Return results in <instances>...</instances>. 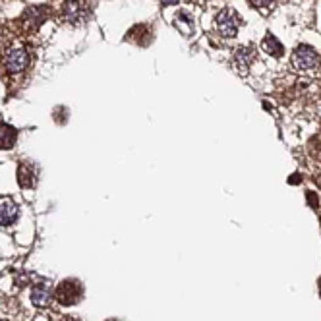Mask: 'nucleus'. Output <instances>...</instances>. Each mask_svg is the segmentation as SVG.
Here are the masks:
<instances>
[{"label": "nucleus", "instance_id": "obj_1", "mask_svg": "<svg viewBox=\"0 0 321 321\" xmlns=\"http://www.w3.org/2000/svg\"><path fill=\"white\" fill-rule=\"evenodd\" d=\"M54 298L62 304V306H74L83 298V287L80 281L76 279H66L62 281L56 290H54Z\"/></svg>", "mask_w": 321, "mask_h": 321}, {"label": "nucleus", "instance_id": "obj_2", "mask_svg": "<svg viewBox=\"0 0 321 321\" xmlns=\"http://www.w3.org/2000/svg\"><path fill=\"white\" fill-rule=\"evenodd\" d=\"M320 64L321 56L316 52V48H312L310 45H300V47L294 48V52H292V66L296 70L308 72V70L320 68Z\"/></svg>", "mask_w": 321, "mask_h": 321}, {"label": "nucleus", "instance_id": "obj_3", "mask_svg": "<svg viewBox=\"0 0 321 321\" xmlns=\"http://www.w3.org/2000/svg\"><path fill=\"white\" fill-rule=\"evenodd\" d=\"M215 23H217V29L223 37H236L238 33V27H240V16L232 10V8H223L217 17H215Z\"/></svg>", "mask_w": 321, "mask_h": 321}, {"label": "nucleus", "instance_id": "obj_4", "mask_svg": "<svg viewBox=\"0 0 321 321\" xmlns=\"http://www.w3.org/2000/svg\"><path fill=\"white\" fill-rule=\"evenodd\" d=\"M27 64H29V52H27V48H25L23 45L12 47V48L6 52V56H4V68H6V72H10V74H19V72H23V70L27 68Z\"/></svg>", "mask_w": 321, "mask_h": 321}, {"label": "nucleus", "instance_id": "obj_5", "mask_svg": "<svg viewBox=\"0 0 321 321\" xmlns=\"http://www.w3.org/2000/svg\"><path fill=\"white\" fill-rule=\"evenodd\" d=\"M47 16H48V10L45 6H31V8H27L23 12L21 25H23L25 31H35V29H39L43 25V21L47 19Z\"/></svg>", "mask_w": 321, "mask_h": 321}, {"label": "nucleus", "instance_id": "obj_6", "mask_svg": "<svg viewBox=\"0 0 321 321\" xmlns=\"http://www.w3.org/2000/svg\"><path fill=\"white\" fill-rule=\"evenodd\" d=\"M254 60H256V47H252V45H244V47L236 48L234 58H232L234 68L240 76H248L250 66H252Z\"/></svg>", "mask_w": 321, "mask_h": 321}, {"label": "nucleus", "instance_id": "obj_7", "mask_svg": "<svg viewBox=\"0 0 321 321\" xmlns=\"http://www.w3.org/2000/svg\"><path fill=\"white\" fill-rule=\"evenodd\" d=\"M62 16L66 21L70 23H81L83 17H85V10H83V4L80 0H66L62 4Z\"/></svg>", "mask_w": 321, "mask_h": 321}, {"label": "nucleus", "instance_id": "obj_8", "mask_svg": "<svg viewBox=\"0 0 321 321\" xmlns=\"http://www.w3.org/2000/svg\"><path fill=\"white\" fill-rule=\"evenodd\" d=\"M17 215H19V209H17V205L14 201H10V199L0 201V225L2 226L12 225L17 219Z\"/></svg>", "mask_w": 321, "mask_h": 321}, {"label": "nucleus", "instance_id": "obj_9", "mask_svg": "<svg viewBox=\"0 0 321 321\" xmlns=\"http://www.w3.org/2000/svg\"><path fill=\"white\" fill-rule=\"evenodd\" d=\"M50 300H52V292H50L48 287H45V285H35V287H33V290H31V302H33L37 308L48 306Z\"/></svg>", "mask_w": 321, "mask_h": 321}, {"label": "nucleus", "instance_id": "obj_10", "mask_svg": "<svg viewBox=\"0 0 321 321\" xmlns=\"http://www.w3.org/2000/svg\"><path fill=\"white\" fill-rule=\"evenodd\" d=\"M37 182V176H35V170L31 164H19L17 166V184L21 188H33Z\"/></svg>", "mask_w": 321, "mask_h": 321}, {"label": "nucleus", "instance_id": "obj_11", "mask_svg": "<svg viewBox=\"0 0 321 321\" xmlns=\"http://www.w3.org/2000/svg\"><path fill=\"white\" fill-rule=\"evenodd\" d=\"M16 140H17V130H16L14 126L2 122V124H0V151L14 147Z\"/></svg>", "mask_w": 321, "mask_h": 321}, {"label": "nucleus", "instance_id": "obj_12", "mask_svg": "<svg viewBox=\"0 0 321 321\" xmlns=\"http://www.w3.org/2000/svg\"><path fill=\"white\" fill-rule=\"evenodd\" d=\"M261 45H263V50H265L267 54H271V56H277V58H279V56H283V52H285L281 41H279L277 37H273V35H267Z\"/></svg>", "mask_w": 321, "mask_h": 321}, {"label": "nucleus", "instance_id": "obj_13", "mask_svg": "<svg viewBox=\"0 0 321 321\" xmlns=\"http://www.w3.org/2000/svg\"><path fill=\"white\" fill-rule=\"evenodd\" d=\"M308 153H310L312 159H316L321 162V140L320 138H312V140L308 142Z\"/></svg>", "mask_w": 321, "mask_h": 321}, {"label": "nucleus", "instance_id": "obj_14", "mask_svg": "<svg viewBox=\"0 0 321 321\" xmlns=\"http://www.w3.org/2000/svg\"><path fill=\"white\" fill-rule=\"evenodd\" d=\"M306 199H308V205H310V207H314V209H316V207H318V203H320V199H318V193H316V192H308V193H306Z\"/></svg>", "mask_w": 321, "mask_h": 321}, {"label": "nucleus", "instance_id": "obj_15", "mask_svg": "<svg viewBox=\"0 0 321 321\" xmlns=\"http://www.w3.org/2000/svg\"><path fill=\"white\" fill-rule=\"evenodd\" d=\"M254 2V6H257V8H271L273 6V0H252Z\"/></svg>", "mask_w": 321, "mask_h": 321}, {"label": "nucleus", "instance_id": "obj_16", "mask_svg": "<svg viewBox=\"0 0 321 321\" xmlns=\"http://www.w3.org/2000/svg\"><path fill=\"white\" fill-rule=\"evenodd\" d=\"M300 182H302V176H300V174H292V176L289 178V184H292V186H294V184H300Z\"/></svg>", "mask_w": 321, "mask_h": 321}, {"label": "nucleus", "instance_id": "obj_17", "mask_svg": "<svg viewBox=\"0 0 321 321\" xmlns=\"http://www.w3.org/2000/svg\"><path fill=\"white\" fill-rule=\"evenodd\" d=\"M160 2H162L164 6H172V4H178L180 0H160Z\"/></svg>", "mask_w": 321, "mask_h": 321}, {"label": "nucleus", "instance_id": "obj_18", "mask_svg": "<svg viewBox=\"0 0 321 321\" xmlns=\"http://www.w3.org/2000/svg\"><path fill=\"white\" fill-rule=\"evenodd\" d=\"M62 321H78V320H74V318H64Z\"/></svg>", "mask_w": 321, "mask_h": 321}, {"label": "nucleus", "instance_id": "obj_19", "mask_svg": "<svg viewBox=\"0 0 321 321\" xmlns=\"http://www.w3.org/2000/svg\"><path fill=\"white\" fill-rule=\"evenodd\" d=\"M320 289H321V279H320Z\"/></svg>", "mask_w": 321, "mask_h": 321}, {"label": "nucleus", "instance_id": "obj_20", "mask_svg": "<svg viewBox=\"0 0 321 321\" xmlns=\"http://www.w3.org/2000/svg\"><path fill=\"white\" fill-rule=\"evenodd\" d=\"M109 321H114V320H109Z\"/></svg>", "mask_w": 321, "mask_h": 321}]
</instances>
